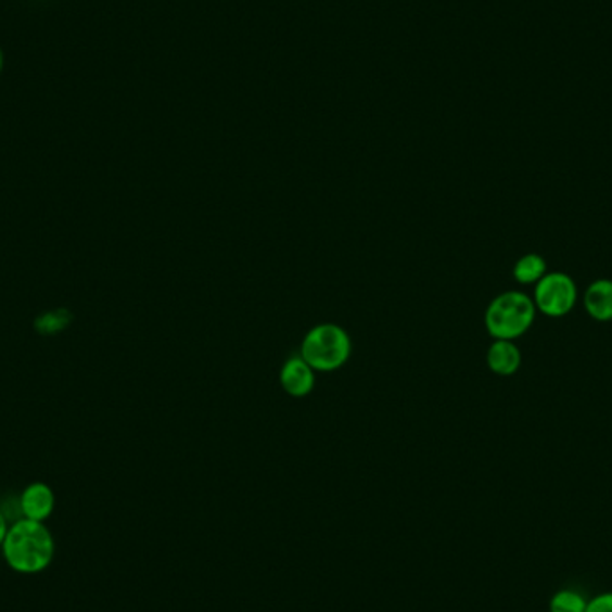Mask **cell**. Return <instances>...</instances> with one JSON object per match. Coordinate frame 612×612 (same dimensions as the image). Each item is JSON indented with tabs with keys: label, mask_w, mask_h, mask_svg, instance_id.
Returning a JSON list of instances; mask_svg holds the SVG:
<instances>
[{
	"label": "cell",
	"mask_w": 612,
	"mask_h": 612,
	"mask_svg": "<svg viewBox=\"0 0 612 612\" xmlns=\"http://www.w3.org/2000/svg\"><path fill=\"white\" fill-rule=\"evenodd\" d=\"M2 556L8 566L21 575H38L51 566L56 556V543L46 523L22 520L10 526Z\"/></svg>",
	"instance_id": "obj_1"
},
{
	"label": "cell",
	"mask_w": 612,
	"mask_h": 612,
	"mask_svg": "<svg viewBox=\"0 0 612 612\" xmlns=\"http://www.w3.org/2000/svg\"><path fill=\"white\" fill-rule=\"evenodd\" d=\"M536 311V305L523 292H503L487 306L485 328L490 337L515 341L531 330Z\"/></svg>",
	"instance_id": "obj_2"
},
{
	"label": "cell",
	"mask_w": 612,
	"mask_h": 612,
	"mask_svg": "<svg viewBox=\"0 0 612 612\" xmlns=\"http://www.w3.org/2000/svg\"><path fill=\"white\" fill-rule=\"evenodd\" d=\"M352 355V339L346 330L327 322L311 328L302 344V358L314 371H337Z\"/></svg>",
	"instance_id": "obj_3"
},
{
	"label": "cell",
	"mask_w": 612,
	"mask_h": 612,
	"mask_svg": "<svg viewBox=\"0 0 612 612\" xmlns=\"http://www.w3.org/2000/svg\"><path fill=\"white\" fill-rule=\"evenodd\" d=\"M577 283L566 272H546L536 283L534 305L548 317H564L577 303Z\"/></svg>",
	"instance_id": "obj_4"
},
{
	"label": "cell",
	"mask_w": 612,
	"mask_h": 612,
	"mask_svg": "<svg viewBox=\"0 0 612 612\" xmlns=\"http://www.w3.org/2000/svg\"><path fill=\"white\" fill-rule=\"evenodd\" d=\"M56 509L54 490L43 482L27 485L21 496V510L26 520L46 523Z\"/></svg>",
	"instance_id": "obj_5"
},
{
	"label": "cell",
	"mask_w": 612,
	"mask_h": 612,
	"mask_svg": "<svg viewBox=\"0 0 612 612\" xmlns=\"http://www.w3.org/2000/svg\"><path fill=\"white\" fill-rule=\"evenodd\" d=\"M280 382L283 391L292 398H305L316 385V377L310 364H306L302 357H294L283 364Z\"/></svg>",
	"instance_id": "obj_6"
},
{
	"label": "cell",
	"mask_w": 612,
	"mask_h": 612,
	"mask_svg": "<svg viewBox=\"0 0 612 612\" xmlns=\"http://www.w3.org/2000/svg\"><path fill=\"white\" fill-rule=\"evenodd\" d=\"M487 366L493 373L500 377L518 373V369L521 368V352L514 341L495 339L487 352Z\"/></svg>",
	"instance_id": "obj_7"
},
{
	"label": "cell",
	"mask_w": 612,
	"mask_h": 612,
	"mask_svg": "<svg viewBox=\"0 0 612 612\" xmlns=\"http://www.w3.org/2000/svg\"><path fill=\"white\" fill-rule=\"evenodd\" d=\"M584 306L595 321H612V280L592 281L587 286Z\"/></svg>",
	"instance_id": "obj_8"
},
{
	"label": "cell",
	"mask_w": 612,
	"mask_h": 612,
	"mask_svg": "<svg viewBox=\"0 0 612 612\" xmlns=\"http://www.w3.org/2000/svg\"><path fill=\"white\" fill-rule=\"evenodd\" d=\"M512 275L521 285H536L537 281L546 275V260L537 253H528L515 262Z\"/></svg>",
	"instance_id": "obj_9"
},
{
	"label": "cell",
	"mask_w": 612,
	"mask_h": 612,
	"mask_svg": "<svg viewBox=\"0 0 612 612\" xmlns=\"http://www.w3.org/2000/svg\"><path fill=\"white\" fill-rule=\"evenodd\" d=\"M587 598L575 589H561L550 598V612H586Z\"/></svg>",
	"instance_id": "obj_10"
},
{
	"label": "cell",
	"mask_w": 612,
	"mask_h": 612,
	"mask_svg": "<svg viewBox=\"0 0 612 612\" xmlns=\"http://www.w3.org/2000/svg\"><path fill=\"white\" fill-rule=\"evenodd\" d=\"M586 612H612V592H602L587 600Z\"/></svg>",
	"instance_id": "obj_11"
},
{
	"label": "cell",
	"mask_w": 612,
	"mask_h": 612,
	"mask_svg": "<svg viewBox=\"0 0 612 612\" xmlns=\"http://www.w3.org/2000/svg\"><path fill=\"white\" fill-rule=\"evenodd\" d=\"M8 531H10L8 521H5L4 514L0 512V548H2V545H4L5 536H8Z\"/></svg>",
	"instance_id": "obj_12"
},
{
	"label": "cell",
	"mask_w": 612,
	"mask_h": 612,
	"mask_svg": "<svg viewBox=\"0 0 612 612\" xmlns=\"http://www.w3.org/2000/svg\"><path fill=\"white\" fill-rule=\"evenodd\" d=\"M2 67H4V54H2V49H0V72H2Z\"/></svg>",
	"instance_id": "obj_13"
}]
</instances>
